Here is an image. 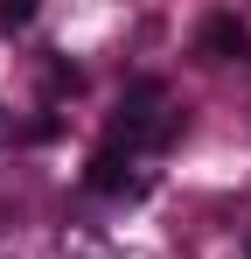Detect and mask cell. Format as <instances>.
Returning a JSON list of instances; mask_svg holds the SVG:
<instances>
[{"mask_svg":"<svg viewBox=\"0 0 251 259\" xmlns=\"http://www.w3.org/2000/svg\"><path fill=\"white\" fill-rule=\"evenodd\" d=\"M244 49H251V35H244L237 14H209V21H203V56L230 63V56H244Z\"/></svg>","mask_w":251,"mask_h":259,"instance_id":"3957f363","label":"cell"},{"mask_svg":"<svg viewBox=\"0 0 251 259\" xmlns=\"http://www.w3.org/2000/svg\"><path fill=\"white\" fill-rule=\"evenodd\" d=\"M126 161H133V147H119V140H105V147L91 154V168H84V182H91L98 196H119V189H126Z\"/></svg>","mask_w":251,"mask_h":259,"instance_id":"7a4b0ae2","label":"cell"},{"mask_svg":"<svg viewBox=\"0 0 251 259\" xmlns=\"http://www.w3.org/2000/svg\"><path fill=\"white\" fill-rule=\"evenodd\" d=\"M112 140L119 147H167L174 140V112H167V84L161 77H133L119 98V126H112Z\"/></svg>","mask_w":251,"mask_h":259,"instance_id":"6da1fadb","label":"cell"}]
</instances>
